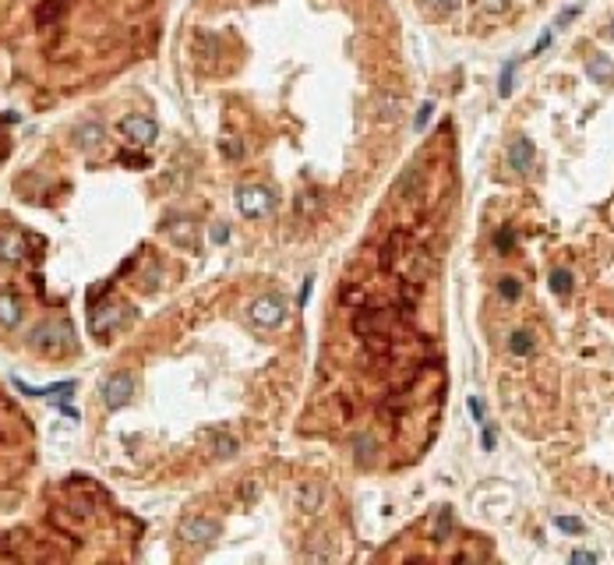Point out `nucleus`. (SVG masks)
I'll return each instance as SVG.
<instances>
[{
    "label": "nucleus",
    "instance_id": "1",
    "mask_svg": "<svg viewBox=\"0 0 614 565\" xmlns=\"http://www.w3.org/2000/svg\"><path fill=\"white\" fill-rule=\"evenodd\" d=\"M29 343L39 354H46V357H61V354H71L75 350V333H71L68 322H43V325L32 329Z\"/></svg>",
    "mask_w": 614,
    "mask_h": 565
},
{
    "label": "nucleus",
    "instance_id": "2",
    "mask_svg": "<svg viewBox=\"0 0 614 565\" xmlns=\"http://www.w3.org/2000/svg\"><path fill=\"white\" fill-rule=\"evenodd\" d=\"M237 209H240V216H247V219H265V216L275 209V194H272V187H265V184H244V187L237 191Z\"/></svg>",
    "mask_w": 614,
    "mask_h": 565
},
{
    "label": "nucleus",
    "instance_id": "3",
    "mask_svg": "<svg viewBox=\"0 0 614 565\" xmlns=\"http://www.w3.org/2000/svg\"><path fill=\"white\" fill-rule=\"evenodd\" d=\"M247 318L258 325V329H279L286 322V301L279 294H261L251 301L247 308Z\"/></svg>",
    "mask_w": 614,
    "mask_h": 565
},
{
    "label": "nucleus",
    "instance_id": "4",
    "mask_svg": "<svg viewBox=\"0 0 614 565\" xmlns=\"http://www.w3.org/2000/svg\"><path fill=\"white\" fill-rule=\"evenodd\" d=\"M219 533H223V526L212 516H184L180 526H177V537L184 544H212Z\"/></svg>",
    "mask_w": 614,
    "mask_h": 565
},
{
    "label": "nucleus",
    "instance_id": "5",
    "mask_svg": "<svg viewBox=\"0 0 614 565\" xmlns=\"http://www.w3.org/2000/svg\"><path fill=\"white\" fill-rule=\"evenodd\" d=\"M99 396H103V403H106L110 410L127 406L131 396H134V375H131V371H113V375L99 385Z\"/></svg>",
    "mask_w": 614,
    "mask_h": 565
},
{
    "label": "nucleus",
    "instance_id": "6",
    "mask_svg": "<svg viewBox=\"0 0 614 565\" xmlns=\"http://www.w3.org/2000/svg\"><path fill=\"white\" fill-rule=\"evenodd\" d=\"M120 135H124L131 145H152V142L159 138V124H156L152 117H145V113H131V117L120 120Z\"/></svg>",
    "mask_w": 614,
    "mask_h": 565
},
{
    "label": "nucleus",
    "instance_id": "7",
    "mask_svg": "<svg viewBox=\"0 0 614 565\" xmlns=\"http://www.w3.org/2000/svg\"><path fill=\"white\" fill-rule=\"evenodd\" d=\"M124 311L127 308H120V304H103V308H96L92 311V318H89V329H92V336H99V340H106L117 325H120V318H124Z\"/></svg>",
    "mask_w": 614,
    "mask_h": 565
},
{
    "label": "nucleus",
    "instance_id": "8",
    "mask_svg": "<svg viewBox=\"0 0 614 565\" xmlns=\"http://www.w3.org/2000/svg\"><path fill=\"white\" fill-rule=\"evenodd\" d=\"M533 159H537V149H533L530 138H515V142L508 145V166H512L515 173H530V170H533Z\"/></svg>",
    "mask_w": 614,
    "mask_h": 565
},
{
    "label": "nucleus",
    "instance_id": "9",
    "mask_svg": "<svg viewBox=\"0 0 614 565\" xmlns=\"http://www.w3.org/2000/svg\"><path fill=\"white\" fill-rule=\"evenodd\" d=\"M293 505L300 512H318L322 509V484L318 480H300L293 491Z\"/></svg>",
    "mask_w": 614,
    "mask_h": 565
},
{
    "label": "nucleus",
    "instance_id": "10",
    "mask_svg": "<svg viewBox=\"0 0 614 565\" xmlns=\"http://www.w3.org/2000/svg\"><path fill=\"white\" fill-rule=\"evenodd\" d=\"M15 389H18V392H25V396H46V399H57V396H61V399H68V396H71V392H75L78 385H75V382H61V385H46V389H36V385H29V382L15 378Z\"/></svg>",
    "mask_w": 614,
    "mask_h": 565
},
{
    "label": "nucleus",
    "instance_id": "11",
    "mask_svg": "<svg viewBox=\"0 0 614 565\" xmlns=\"http://www.w3.org/2000/svg\"><path fill=\"white\" fill-rule=\"evenodd\" d=\"M18 322H22V301H18V294L4 290V294H0V325L15 329Z\"/></svg>",
    "mask_w": 614,
    "mask_h": 565
},
{
    "label": "nucleus",
    "instance_id": "12",
    "mask_svg": "<svg viewBox=\"0 0 614 565\" xmlns=\"http://www.w3.org/2000/svg\"><path fill=\"white\" fill-rule=\"evenodd\" d=\"M375 110H378L382 120H396L399 110H403V96L399 92H378L375 96Z\"/></svg>",
    "mask_w": 614,
    "mask_h": 565
},
{
    "label": "nucleus",
    "instance_id": "13",
    "mask_svg": "<svg viewBox=\"0 0 614 565\" xmlns=\"http://www.w3.org/2000/svg\"><path fill=\"white\" fill-rule=\"evenodd\" d=\"M385 325H389V315H385V311H361L357 322H353V329H357L361 336H368V333H382Z\"/></svg>",
    "mask_w": 614,
    "mask_h": 565
},
{
    "label": "nucleus",
    "instance_id": "14",
    "mask_svg": "<svg viewBox=\"0 0 614 565\" xmlns=\"http://www.w3.org/2000/svg\"><path fill=\"white\" fill-rule=\"evenodd\" d=\"M75 142H78V149H96V145L103 142V124H99V120H85V124L75 131Z\"/></svg>",
    "mask_w": 614,
    "mask_h": 565
},
{
    "label": "nucleus",
    "instance_id": "15",
    "mask_svg": "<svg viewBox=\"0 0 614 565\" xmlns=\"http://www.w3.org/2000/svg\"><path fill=\"white\" fill-rule=\"evenodd\" d=\"M533 350H537V343H533V333L530 329H515L508 336V354L512 357H530Z\"/></svg>",
    "mask_w": 614,
    "mask_h": 565
},
{
    "label": "nucleus",
    "instance_id": "16",
    "mask_svg": "<svg viewBox=\"0 0 614 565\" xmlns=\"http://www.w3.org/2000/svg\"><path fill=\"white\" fill-rule=\"evenodd\" d=\"M586 75L596 82V85H603V82H610L614 78V64L603 57V54H596V57H589V64H586Z\"/></svg>",
    "mask_w": 614,
    "mask_h": 565
},
{
    "label": "nucleus",
    "instance_id": "17",
    "mask_svg": "<svg viewBox=\"0 0 614 565\" xmlns=\"http://www.w3.org/2000/svg\"><path fill=\"white\" fill-rule=\"evenodd\" d=\"M547 287H551V294L568 297V294H572V272H568V268H551V275H547Z\"/></svg>",
    "mask_w": 614,
    "mask_h": 565
},
{
    "label": "nucleus",
    "instance_id": "18",
    "mask_svg": "<svg viewBox=\"0 0 614 565\" xmlns=\"http://www.w3.org/2000/svg\"><path fill=\"white\" fill-rule=\"evenodd\" d=\"M22 254H25V244H22V237H15V233L0 237V258H4V261H18Z\"/></svg>",
    "mask_w": 614,
    "mask_h": 565
},
{
    "label": "nucleus",
    "instance_id": "19",
    "mask_svg": "<svg viewBox=\"0 0 614 565\" xmlns=\"http://www.w3.org/2000/svg\"><path fill=\"white\" fill-rule=\"evenodd\" d=\"M498 294H501V301L515 304V301L522 297V282H519L515 275H501V279H498Z\"/></svg>",
    "mask_w": 614,
    "mask_h": 565
},
{
    "label": "nucleus",
    "instance_id": "20",
    "mask_svg": "<svg viewBox=\"0 0 614 565\" xmlns=\"http://www.w3.org/2000/svg\"><path fill=\"white\" fill-rule=\"evenodd\" d=\"M515 68H519V61H505V68H501V78H498V96L501 99H508L512 89H515Z\"/></svg>",
    "mask_w": 614,
    "mask_h": 565
},
{
    "label": "nucleus",
    "instance_id": "21",
    "mask_svg": "<svg viewBox=\"0 0 614 565\" xmlns=\"http://www.w3.org/2000/svg\"><path fill=\"white\" fill-rule=\"evenodd\" d=\"M212 449H215V456H223V459H226V456H237V449H240V445H237V438H233V435H212Z\"/></svg>",
    "mask_w": 614,
    "mask_h": 565
},
{
    "label": "nucleus",
    "instance_id": "22",
    "mask_svg": "<svg viewBox=\"0 0 614 565\" xmlns=\"http://www.w3.org/2000/svg\"><path fill=\"white\" fill-rule=\"evenodd\" d=\"M494 247H498V251H501V254H508V251H512V247H515V233H512V230H508V226H501V230H498V233H494Z\"/></svg>",
    "mask_w": 614,
    "mask_h": 565
},
{
    "label": "nucleus",
    "instance_id": "23",
    "mask_svg": "<svg viewBox=\"0 0 614 565\" xmlns=\"http://www.w3.org/2000/svg\"><path fill=\"white\" fill-rule=\"evenodd\" d=\"M353 449H357V459H361V466H364V463H368V452L375 456V438H368V435H357Z\"/></svg>",
    "mask_w": 614,
    "mask_h": 565
},
{
    "label": "nucleus",
    "instance_id": "24",
    "mask_svg": "<svg viewBox=\"0 0 614 565\" xmlns=\"http://www.w3.org/2000/svg\"><path fill=\"white\" fill-rule=\"evenodd\" d=\"M554 526L565 530V533H582V530H586L582 519H575V516H554Z\"/></svg>",
    "mask_w": 614,
    "mask_h": 565
},
{
    "label": "nucleus",
    "instance_id": "25",
    "mask_svg": "<svg viewBox=\"0 0 614 565\" xmlns=\"http://www.w3.org/2000/svg\"><path fill=\"white\" fill-rule=\"evenodd\" d=\"M427 8L438 11V15H452V11L463 8V0H427Z\"/></svg>",
    "mask_w": 614,
    "mask_h": 565
},
{
    "label": "nucleus",
    "instance_id": "26",
    "mask_svg": "<svg viewBox=\"0 0 614 565\" xmlns=\"http://www.w3.org/2000/svg\"><path fill=\"white\" fill-rule=\"evenodd\" d=\"M431 117H434V103H424V106H420V113H417V124H413V128H417V131H424V128L431 124Z\"/></svg>",
    "mask_w": 614,
    "mask_h": 565
},
{
    "label": "nucleus",
    "instance_id": "27",
    "mask_svg": "<svg viewBox=\"0 0 614 565\" xmlns=\"http://www.w3.org/2000/svg\"><path fill=\"white\" fill-rule=\"evenodd\" d=\"M223 156H226V159H240V156H244L240 142H237V138H226V142H223Z\"/></svg>",
    "mask_w": 614,
    "mask_h": 565
},
{
    "label": "nucleus",
    "instance_id": "28",
    "mask_svg": "<svg viewBox=\"0 0 614 565\" xmlns=\"http://www.w3.org/2000/svg\"><path fill=\"white\" fill-rule=\"evenodd\" d=\"M230 240V230H226V223H215L212 226V244H226Z\"/></svg>",
    "mask_w": 614,
    "mask_h": 565
},
{
    "label": "nucleus",
    "instance_id": "29",
    "mask_svg": "<svg viewBox=\"0 0 614 565\" xmlns=\"http://www.w3.org/2000/svg\"><path fill=\"white\" fill-rule=\"evenodd\" d=\"M551 39H554V29H547V32H544V36L537 39V46H533V54H540V50H547V46H551Z\"/></svg>",
    "mask_w": 614,
    "mask_h": 565
},
{
    "label": "nucleus",
    "instance_id": "30",
    "mask_svg": "<svg viewBox=\"0 0 614 565\" xmlns=\"http://www.w3.org/2000/svg\"><path fill=\"white\" fill-rule=\"evenodd\" d=\"M480 442H484V452H491V449H494V431H491L487 424H484V431H480Z\"/></svg>",
    "mask_w": 614,
    "mask_h": 565
},
{
    "label": "nucleus",
    "instance_id": "31",
    "mask_svg": "<svg viewBox=\"0 0 614 565\" xmlns=\"http://www.w3.org/2000/svg\"><path fill=\"white\" fill-rule=\"evenodd\" d=\"M480 4H484L487 11H505V8L512 4V0H480Z\"/></svg>",
    "mask_w": 614,
    "mask_h": 565
},
{
    "label": "nucleus",
    "instance_id": "32",
    "mask_svg": "<svg viewBox=\"0 0 614 565\" xmlns=\"http://www.w3.org/2000/svg\"><path fill=\"white\" fill-rule=\"evenodd\" d=\"M572 561L579 565V561H596V554L593 551H572Z\"/></svg>",
    "mask_w": 614,
    "mask_h": 565
},
{
    "label": "nucleus",
    "instance_id": "33",
    "mask_svg": "<svg viewBox=\"0 0 614 565\" xmlns=\"http://www.w3.org/2000/svg\"><path fill=\"white\" fill-rule=\"evenodd\" d=\"M445 530H449V512H441V519H438V540L445 537Z\"/></svg>",
    "mask_w": 614,
    "mask_h": 565
},
{
    "label": "nucleus",
    "instance_id": "34",
    "mask_svg": "<svg viewBox=\"0 0 614 565\" xmlns=\"http://www.w3.org/2000/svg\"><path fill=\"white\" fill-rule=\"evenodd\" d=\"M470 414H473L477 421H484V410H480V403H477V399H470Z\"/></svg>",
    "mask_w": 614,
    "mask_h": 565
},
{
    "label": "nucleus",
    "instance_id": "35",
    "mask_svg": "<svg viewBox=\"0 0 614 565\" xmlns=\"http://www.w3.org/2000/svg\"><path fill=\"white\" fill-rule=\"evenodd\" d=\"M607 36H610V39H614V18H610V25H607Z\"/></svg>",
    "mask_w": 614,
    "mask_h": 565
}]
</instances>
